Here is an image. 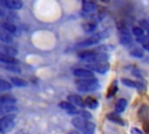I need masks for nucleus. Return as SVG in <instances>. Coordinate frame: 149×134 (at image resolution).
<instances>
[{"instance_id": "1", "label": "nucleus", "mask_w": 149, "mask_h": 134, "mask_svg": "<svg viewBox=\"0 0 149 134\" xmlns=\"http://www.w3.org/2000/svg\"><path fill=\"white\" fill-rule=\"evenodd\" d=\"M71 122L81 134H94L95 132V125L92 121L86 120L79 115L74 117Z\"/></svg>"}, {"instance_id": "2", "label": "nucleus", "mask_w": 149, "mask_h": 134, "mask_svg": "<svg viewBox=\"0 0 149 134\" xmlns=\"http://www.w3.org/2000/svg\"><path fill=\"white\" fill-rule=\"evenodd\" d=\"M77 89L80 92H91L94 91L99 87V82L98 79L93 78H79L77 82Z\"/></svg>"}, {"instance_id": "3", "label": "nucleus", "mask_w": 149, "mask_h": 134, "mask_svg": "<svg viewBox=\"0 0 149 134\" xmlns=\"http://www.w3.org/2000/svg\"><path fill=\"white\" fill-rule=\"evenodd\" d=\"M15 126V115L14 114H6L0 117V133L6 134L10 132Z\"/></svg>"}, {"instance_id": "4", "label": "nucleus", "mask_w": 149, "mask_h": 134, "mask_svg": "<svg viewBox=\"0 0 149 134\" xmlns=\"http://www.w3.org/2000/svg\"><path fill=\"white\" fill-rule=\"evenodd\" d=\"M87 69L99 72V73H106L109 69V64L105 61V62H97V63H87Z\"/></svg>"}, {"instance_id": "5", "label": "nucleus", "mask_w": 149, "mask_h": 134, "mask_svg": "<svg viewBox=\"0 0 149 134\" xmlns=\"http://www.w3.org/2000/svg\"><path fill=\"white\" fill-rule=\"evenodd\" d=\"M0 54L9 55V56H14V57H15V56L19 54V51H17L16 48L9 45L8 43H3V42H1V43H0Z\"/></svg>"}, {"instance_id": "6", "label": "nucleus", "mask_w": 149, "mask_h": 134, "mask_svg": "<svg viewBox=\"0 0 149 134\" xmlns=\"http://www.w3.org/2000/svg\"><path fill=\"white\" fill-rule=\"evenodd\" d=\"M19 111V108L14 105V104H0V117H3L6 114H13L16 113Z\"/></svg>"}, {"instance_id": "7", "label": "nucleus", "mask_w": 149, "mask_h": 134, "mask_svg": "<svg viewBox=\"0 0 149 134\" xmlns=\"http://www.w3.org/2000/svg\"><path fill=\"white\" fill-rule=\"evenodd\" d=\"M73 75L78 78H93L94 75L92 72V70L90 69H85V68H78L73 70Z\"/></svg>"}, {"instance_id": "8", "label": "nucleus", "mask_w": 149, "mask_h": 134, "mask_svg": "<svg viewBox=\"0 0 149 134\" xmlns=\"http://www.w3.org/2000/svg\"><path fill=\"white\" fill-rule=\"evenodd\" d=\"M126 86H128V87H134V89H137L140 92H142L144 89H146V86H144V84L143 83H141V82H135V80H132V79H128V78H122V80H121Z\"/></svg>"}, {"instance_id": "9", "label": "nucleus", "mask_w": 149, "mask_h": 134, "mask_svg": "<svg viewBox=\"0 0 149 134\" xmlns=\"http://www.w3.org/2000/svg\"><path fill=\"white\" fill-rule=\"evenodd\" d=\"M99 41H100V37H99V35L97 34V35H92V36H90L88 38L81 41L78 45L81 47V48H85V47H92V45H94V44H98Z\"/></svg>"}, {"instance_id": "10", "label": "nucleus", "mask_w": 149, "mask_h": 134, "mask_svg": "<svg viewBox=\"0 0 149 134\" xmlns=\"http://www.w3.org/2000/svg\"><path fill=\"white\" fill-rule=\"evenodd\" d=\"M59 107L62 110H64L66 113H69V114H76L77 111H78L76 108V106L73 104L69 103V101H62V103H59Z\"/></svg>"}, {"instance_id": "11", "label": "nucleus", "mask_w": 149, "mask_h": 134, "mask_svg": "<svg viewBox=\"0 0 149 134\" xmlns=\"http://www.w3.org/2000/svg\"><path fill=\"white\" fill-rule=\"evenodd\" d=\"M68 100L69 103L73 104L74 106H79V107H84V100L78 94H69L68 96Z\"/></svg>"}, {"instance_id": "12", "label": "nucleus", "mask_w": 149, "mask_h": 134, "mask_svg": "<svg viewBox=\"0 0 149 134\" xmlns=\"http://www.w3.org/2000/svg\"><path fill=\"white\" fill-rule=\"evenodd\" d=\"M0 41L3 43H10L13 41V35L2 27H0Z\"/></svg>"}, {"instance_id": "13", "label": "nucleus", "mask_w": 149, "mask_h": 134, "mask_svg": "<svg viewBox=\"0 0 149 134\" xmlns=\"http://www.w3.org/2000/svg\"><path fill=\"white\" fill-rule=\"evenodd\" d=\"M0 63H2V64H19V61L14 56L0 54Z\"/></svg>"}, {"instance_id": "14", "label": "nucleus", "mask_w": 149, "mask_h": 134, "mask_svg": "<svg viewBox=\"0 0 149 134\" xmlns=\"http://www.w3.org/2000/svg\"><path fill=\"white\" fill-rule=\"evenodd\" d=\"M120 43L122 45H125V47H129V45L133 44V38L130 37V35H128L127 31L126 33L121 31V34H120Z\"/></svg>"}, {"instance_id": "15", "label": "nucleus", "mask_w": 149, "mask_h": 134, "mask_svg": "<svg viewBox=\"0 0 149 134\" xmlns=\"http://www.w3.org/2000/svg\"><path fill=\"white\" fill-rule=\"evenodd\" d=\"M107 119H108L109 121H112V122L118 124V125H123V124H125V122H123V120H122V118L118 114V112L108 113V114H107Z\"/></svg>"}, {"instance_id": "16", "label": "nucleus", "mask_w": 149, "mask_h": 134, "mask_svg": "<svg viewBox=\"0 0 149 134\" xmlns=\"http://www.w3.org/2000/svg\"><path fill=\"white\" fill-rule=\"evenodd\" d=\"M95 5L90 0H83V10L86 13H93L95 10Z\"/></svg>"}, {"instance_id": "17", "label": "nucleus", "mask_w": 149, "mask_h": 134, "mask_svg": "<svg viewBox=\"0 0 149 134\" xmlns=\"http://www.w3.org/2000/svg\"><path fill=\"white\" fill-rule=\"evenodd\" d=\"M126 106H127V100L125 98H120L115 104V112L118 113L123 112L126 110Z\"/></svg>"}, {"instance_id": "18", "label": "nucleus", "mask_w": 149, "mask_h": 134, "mask_svg": "<svg viewBox=\"0 0 149 134\" xmlns=\"http://www.w3.org/2000/svg\"><path fill=\"white\" fill-rule=\"evenodd\" d=\"M95 28H97V22H94V21H87V22L83 23V30L85 33H92Z\"/></svg>"}, {"instance_id": "19", "label": "nucleus", "mask_w": 149, "mask_h": 134, "mask_svg": "<svg viewBox=\"0 0 149 134\" xmlns=\"http://www.w3.org/2000/svg\"><path fill=\"white\" fill-rule=\"evenodd\" d=\"M15 103H16L15 97H13L10 94H3L0 97V104L7 105V104H15Z\"/></svg>"}, {"instance_id": "20", "label": "nucleus", "mask_w": 149, "mask_h": 134, "mask_svg": "<svg viewBox=\"0 0 149 134\" xmlns=\"http://www.w3.org/2000/svg\"><path fill=\"white\" fill-rule=\"evenodd\" d=\"M1 27L3 28V29H6L8 33H10V34H16V31H17V27L14 24V23H10V22H3L2 24H1Z\"/></svg>"}, {"instance_id": "21", "label": "nucleus", "mask_w": 149, "mask_h": 134, "mask_svg": "<svg viewBox=\"0 0 149 134\" xmlns=\"http://www.w3.org/2000/svg\"><path fill=\"white\" fill-rule=\"evenodd\" d=\"M84 106H86V107H88V108H91V110H94V108L98 107V100H95L94 98L88 97V98L85 99V101H84Z\"/></svg>"}, {"instance_id": "22", "label": "nucleus", "mask_w": 149, "mask_h": 134, "mask_svg": "<svg viewBox=\"0 0 149 134\" xmlns=\"http://www.w3.org/2000/svg\"><path fill=\"white\" fill-rule=\"evenodd\" d=\"M10 82H12V84H14L15 86H19V87H23V86L27 85V82L24 79L19 78V77H12L10 78Z\"/></svg>"}, {"instance_id": "23", "label": "nucleus", "mask_w": 149, "mask_h": 134, "mask_svg": "<svg viewBox=\"0 0 149 134\" xmlns=\"http://www.w3.org/2000/svg\"><path fill=\"white\" fill-rule=\"evenodd\" d=\"M0 64H1L2 68L7 69L9 71H13V72H16V73H20V71H21V69L19 68L17 64H2V63H0Z\"/></svg>"}, {"instance_id": "24", "label": "nucleus", "mask_w": 149, "mask_h": 134, "mask_svg": "<svg viewBox=\"0 0 149 134\" xmlns=\"http://www.w3.org/2000/svg\"><path fill=\"white\" fill-rule=\"evenodd\" d=\"M116 91H118V82H116V80H114V82L112 83V85L109 86V89H108V92H107V97H108V98L113 97V96L116 93Z\"/></svg>"}, {"instance_id": "25", "label": "nucleus", "mask_w": 149, "mask_h": 134, "mask_svg": "<svg viewBox=\"0 0 149 134\" xmlns=\"http://www.w3.org/2000/svg\"><path fill=\"white\" fill-rule=\"evenodd\" d=\"M12 89V84L0 78V91H9Z\"/></svg>"}, {"instance_id": "26", "label": "nucleus", "mask_w": 149, "mask_h": 134, "mask_svg": "<svg viewBox=\"0 0 149 134\" xmlns=\"http://www.w3.org/2000/svg\"><path fill=\"white\" fill-rule=\"evenodd\" d=\"M132 34H133L135 37H140V36L144 35V30H143L141 27L135 26V27H133V28H132Z\"/></svg>"}, {"instance_id": "27", "label": "nucleus", "mask_w": 149, "mask_h": 134, "mask_svg": "<svg viewBox=\"0 0 149 134\" xmlns=\"http://www.w3.org/2000/svg\"><path fill=\"white\" fill-rule=\"evenodd\" d=\"M129 54H130L133 57H137V58L143 57V50L140 49V48H133V49L129 51Z\"/></svg>"}, {"instance_id": "28", "label": "nucleus", "mask_w": 149, "mask_h": 134, "mask_svg": "<svg viewBox=\"0 0 149 134\" xmlns=\"http://www.w3.org/2000/svg\"><path fill=\"white\" fill-rule=\"evenodd\" d=\"M94 54V51H91V50H84V51H79L78 52V57L81 58V59H87L90 56H92Z\"/></svg>"}, {"instance_id": "29", "label": "nucleus", "mask_w": 149, "mask_h": 134, "mask_svg": "<svg viewBox=\"0 0 149 134\" xmlns=\"http://www.w3.org/2000/svg\"><path fill=\"white\" fill-rule=\"evenodd\" d=\"M77 115H79V117H81V118H84V119H86V120H90V119H92V114L91 113H88L87 111H85V110H80V111H77V113H76Z\"/></svg>"}, {"instance_id": "30", "label": "nucleus", "mask_w": 149, "mask_h": 134, "mask_svg": "<svg viewBox=\"0 0 149 134\" xmlns=\"http://www.w3.org/2000/svg\"><path fill=\"white\" fill-rule=\"evenodd\" d=\"M148 112H149V106H148V105H142V106L140 107V111H139V118H141L142 114H144V119H146Z\"/></svg>"}, {"instance_id": "31", "label": "nucleus", "mask_w": 149, "mask_h": 134, "mask_svg": "<svg viewBox=\"0 0 149 134\" xmlns=\"http://www.w3.org/2000/svg\"><path fill=\"white\" fill-rule=\"evenodd\" d=\"M140 24L142 26V27H141L142 29H143V27H144L147 30H149V24H148V22H147L146 20H141V21H140Z\"/></svg>"}, {"instance_id": "32", "label": "nucleus", "mask_w": 149, "mask_h": 134, "mask_svg": "<svg viewBox=\"0 0 149 134\" xmlns=\"http://www.w3.org/2000/svg\"><path fill=\"white\" fill-rule=\"evenodd\" d=\"M130 133H132V134H144L142 131H140V129L136 128V127H133V128L130 129Z\"/></svg>"}, {"instance_id": "33", "label": "nucleus", "mask_w": 149, "mask_h": 134, "mask_svg": "<svg viewBox=\"0 0 149 134\" xmlns=\"http://www.w3.org/2000/svg\"><path fill=\"white\" fill-rule=\"evenodd\" d=\"M5 16H6V13H5L3 8H2V7H0V19H3Z\"/></svg>"}, {"instance_id": "34", "label": "nucleus", "mask_w": 149, "mask_h": 134, "mask_svg": "<svg viewBox=\"0 0 149 134\" xmlns=\"http://www.w3.org/2000/svg\"><path fill=\"white\" fill-rule=\"evenodd\" d=\"M142 47H143L146 50H148V51H149V41H148V42H146V43H143V44H142Z\"/></svg>"}, {"instance_id": "35", "label": "nucleus", "mask_w": 149, "mask_h": 134, "mask_svg": "<svg viewBox=\"0 0 149 134\" xmlns=\"http://www.w3.org/2000/svg\"><path fill=\"white\" fill-rule=\"evenodd\" d=\"M15 134H27V132H24V131H19V132H16Z\"/></svg>"}, {"instance_id": "36", "label": "nucleus", "mask_w": 149, "mask_h": 134, "mask_svg": "<svg viewBox=\"0 0 149 134\" xmlns=\"http://www.w3.org/2000/svg\"><path fill=\"white\" fill-rule=\"evenodd\" d=\"M146 128H147V133L149 134V122H148V124H146Z\"/></svg>"}, {"instance_id": "37", "label": "nucleus", "mask_w": 149, "mask_h": 134, "mask_svg": "<svg viewBox=\"0 0 149 134\" xmlns=\"http://www.w3.org/2000/svg\"><path fill=\"white\" fill-rule=\"evenodd\" d=\"M69 134H77L76 132H71V133H69Z\"/></svg>"}, {"instance_id": "38", "label": "nucleus", "mask_w": 149, "mask_h": 134, "mask_svg": "<svg viewBox=\"0 0 149 134\" xmlns=\"http://www.w3.org/2000/svg\"><path fill=\"white\" fill-rule=\"evenodd\" d=\"M148 36H149V30H148Z\"/></svg>"}]
</instances>
